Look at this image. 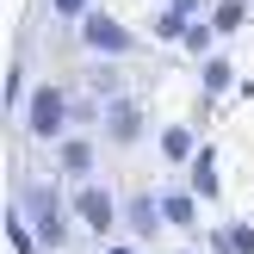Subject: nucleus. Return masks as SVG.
<instances>
[{
    "instance_id": "obj_14",
    "label": "nucleus",
    "mask_w": 254,
    "mask_h": 254,
    "mask_svg": "<svg viewBox=\"0 0 254 254\" xmlns=\"http://www.w3.org/2000/svg\"><path fill=\"white\" fill-rule=\"evenodd\" d=\"M230 81H236V68L223 56H205V93H230Z\"/></svg>"
},
{
    "instance_id": "obj_4",
    "label": "nucleus",
    "mask_w": 254,
    "mask_h": 254,
    "mask_svg": "<svg viewBox=\"0 0 254 254\" xmlns=\"http://www.w3.org/2000/svg\"><path fill=\"white\" fill-rule=\"evenodd\" d=\"M68 211H74L93 236H106L112 223H118V192L99 186V180H81V186H74V198H68Z\"/></svg>"
},
{
    "instance_id": "obj_9",
    "label": "nucleus",
    "mask_w": 254,
    "mask_h": 254,
    "mask_svg": "<svg viewBox=\"0 0 254 254\" xmlns=\"http://www.w3.org/2000/svg\"><path fill=\"white\" fill-rule=\"evenodd\" d=\"M192 155H198V149H192V130H186V124H168V130H161V161H168V168H186Z\"/></svg>"
},
{
    "instance_id": "obj_19",
    "label": "nucleus",
    "mask_w": 254,
    "mask_h": 254,
    "mask_svg": "<svg viewBox=\"0 0 254 254\" xmlns=\"http://www.w3.org/2000/svg\"><path fill=\"white\" fill-rule=\"evenodd\" d=\"M99 254H143V242H118V248H99Z\"/></svg>"
},
{
    "instance_id": "obj_8",
    "label": "nucleus",
    "mask_w": 254,
    "mask_h": 254,
    "mask_svg": "<svg viewBox=\"0 0 254 254\" xmlns=\"http://www.w3.org/2000/svg\"><path fill=\"white\" fill-rule=\"evenodd\" d=\"M124 217H130V230L143 236V242H149V236H155V230H168V217H161V198H155V192H136Z\"/></svg>"
},
{
    "instance_id": "obj_7",
    "label": "nucleus",
    "mask_w": 254,
    "mask_h": 254,
    "mask_svg": "<svg viewBox=\"0 0 254 254\" xmlns=\"http://www.w3.org/2000/svg\"><path fill=\"white\" fill-rule=\"evenodd\" d=\"M198 205H205V198L198 192H161V217H168V230H198Z\"/></svg>"
},
{
    "instance_id": "obj_5",
    "label": "nucleus",
    "mask_w": 254,
    "mask_h": 254,
    "mask_svg": "<svg viewBox=\"0 0 254 254\" xmlns=\"http://www.w3.org/2000/svg\"><path fill=\"white\" fill-rule=\"evenodd\" d=\"M106 136H112V143H124V149H130L136 136H143V106H136L130 93L106 99Z\"/></svg>"
},
{
    "instance_id": "obj_6",
    "label": "nucleus",
    "mask_w": 254,
    "mask_h": 254,
    "mask_svg": "<svg viewBox=\"0 0 254 254\" xmlns=\"http://www.w3.org/2000/svg\"><path fill=\"white\" fill-rule=\"evenodd\" d=\"M56 174L62 180H93V143H87V136H62L56 143Z\"/></svg>"
},
{
    "instance_id": "obj_21",
    "label": "nucleus",
    "mask_w": 254,
    "mask_h": 254,
    "mask_svg": "<svg viewBox=\"0 0 254 254\" xmlns=\"http://www.w3.org/2000/svg\"><path fill=\"white\" fill-rule=\"evenodd\" d=\"M180 254H198V248H180Z\"/></svg>"
},
{
    "instance_id": "obj_13",
    "label": "nucleus",
    "mask_w": 254,
    "mask_h": 254,
    "mask_svg": "<svg viewBox=\"0 0 254 254\" xmlns=\"http://www.w3.org/2000/svg\"><path fill=\"white\" fill-rule=\"evenodd\" d=\"M186 31H192V25H186V12H174V6L155 12V37H161V44H186Z\"/></svg>"
},
{
    "instance_id": "obj_17",
    "label": "nucleus",
    "mask_w": 254,
    "mask_h": 254,
    "mask_svg": "<svg viewBox=\"0 0 254 254\" xmlns=\"http://www.w3.org/2000/svg\"><path fill=\"white\" fill-rule=\"evenodd\" d=\"M93 87H99V93H106V99H118V93H124L118 68H93Z\"/></svg>"
},
{
    "instance_id": "obj_10",
    "label": "nucleus",
    "mask_w": 254,
    "mask_h": 254,
    "mask_svg": "<svg viewBox=\"0 0 254 254\" xmlns=\"http://www.w3.org/2000/svg\"><path fill=\"white\" fill-rule=\"evenodd\" d=\"M217 254H254V223H223L217 230Z\"/></svg>"
},
{
    "instance_id": "obj_20",
    "label": "nucleus",
    "mask_w": 254,
    "mask_h": 254,
    "mask_svg": "<svg viewBox=\"0 0 254 254\" xmlns=\"http://www.w3.org/2000/svg\"><path fill=\"white\" fill-rule=\"evenodd\" d=\"M168 6H174V12H198V0H168Z\"/></svg>"
},
{
    "instance_id": "obj_3",
    "label": "nucleus",
    "mask_w": 254,
    "mask_h": 254,
    "mask_svg": "<svg viewBox=\"0 0 254 254\" xmlns=\"http://www.w3.org/2000/svg\"><path fill=\"white\" fill-rule=\"evenodd\" d=\"M81 44L93 50V56H130V50H136V31H130V25H118L112 12L93 6V12L81 19Z\"/></svg>"
},
{
    "instance_id": "obj_2",
    "label": "nucleus",
    "mask_w": 254,
    "mask_h": 254,
    "mask_svg": "<svg viewBox=\"0 0 254 254\" xmlns=\"http://www.w3.org/2000/svg\"><path fill=\"white\" fill-rule=\"evenodd\" d=\"M19 211L31 217L37 242H44L50 254L68 242V223H62V192H56V186H25V205H19Z\"/></svg>"
},
{
    "instance_id": "obj_16",
    "label": "nucleus",
    "mask_w": 254,
    "mask_h": 254,
    "mask_svg": "<svg viewBox=\"0 0 254 254\" xmlns=\"http://www.w3.org/2000/svg\"><path fill=\"white\" fill-rule=\"evenodd\" d=\"M211 37H217V25H192V31H186V50H192V56H211Z\"/></svg>"
},
{
    "instance_id": "obj_12",
    "label": "nucleus",
    "mask_w": 254,
    "mask_h": 254,
    "mask_svg": "<svg viewBox=\"0 0 254 254\" xmlns=\"http://www.w3.org/2000/svg\"><path fill=\"white\" fill-rule=\"evenodd\" d=\"M192 192L198 198H217V161H211V149L192 155Z\"/></svg>"
},
{
    "instance_id": "obj_15",
    "label": "nucleus",
    "mask_w": 254,
    "mask_h": 254,
    "mask_svg": "<svg viewBox=\"0 0 254 254\" xmlns=\"http://www.w3.org/2000/svg\"><path fill=\"white\" fill-rule=\"evenodd\" d=\"M6 242H12V254H31V217H25V211L6 217Z\"/></svg>"
},
{
    "instance_id": "obj_1",
    "label": "nucleus",
    "mask_w": 254,
    "mask_h": 254,
    "mask_svg": "<svg viewBox=\"0 0 254 254\" xmlns=\"http://www.w3.org/2000/svg\"><path fill=\"white\" fill-rule=\"evenodd\" d=\"M68 124H74V106H68V93L62 87H37L31 99H25V130L37 136V143H62L68 136Z\"/></svg>"
},
{
    "instance_id": "obj_18",
    "label": "nucleus",
    "mask_w": 254,
    "mask_h": 254,
    "mask_svg": "<svg viewBox=\"0 0 254 254\" xmlns=\"http://www.w3.org/2000/svg\"><path fill=\"white\" fill-rule=\"evenodd\" d=\"M50 6H56V19H87L93 0H50Z\"/></svg>"
},
{
    "instance_id": "obj_11",
    "label": "nucleus",
    "mask_w": 254,
    "mask_h": 254,
    "mask_svg": "<svg viewBox=\"0 0 254 254\" xmlns=\"http://www.w3.org/2000/svg\"><path fill=\"white\" fill-rule=\"evenodd\" d=\"M211 25H217V37L242 31V25H248V0H217V12H211Z\"/></svg>"
}]
</instances>
